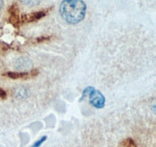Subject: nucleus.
Returning <instances> with one entry per match:
<instances>
[{"mask_svg":"<svg viewBox=\"0 0 156 147\" xmlns=\"http://www.w3.org/2000/svg\"><path fill=\"white\" fill-rule=\"evenodd\" d=\"M3 4H4V2H3V0H0V11L2 10V9Z\"/></svg>","mask_w":156,"mask_h":147,"instance_id":"1a4fd4ad","label":"nucleus"},{"mask_svg":"<svg viewBox=\"0 0 156 147\" xmlns=\"http://www.w3.org/2000/svg\"><path fill=\"white\" fill-rule=\"evenodd\" d=\"M86 4L83 0H63L59 6V13L67 23L76 24L84 19Z\"/></svg>","mask_w":156,"mask_h":147,"instance_id":"f257e3e1","label":"nucleus"},{"mask_svg":"<svg viewBox=\"0 0 156 147\" xmlns=\"http://www.w3.org/2000/svg\"><path fill=\"white\" fill-rule=\"evenodd\" d=\"M49 12V9H45V10L38 11V12H32V13L27 14L21 16V24H27V23L34 22V21H38L44 18V16L47 15Z\"/></svg>","mask_w":156,"mask_h":147,"instance_id":"7ed1b4c3","label":"nucleus"},{"mask_svg":"<svg viewBox=\"0 0 156 147\" xmlns=\"http://www.w3.org/2000/svg\"><path fill=\"white\" fill-rule=\"evenodd\" d=\"M43 0H20L21 3L27 7H34L38 6Z\"/></svg>","mask_w":156,"mask_h":147,"instance_id":"423d86ee","label":"nucleus"},{"mask_svg":"<svg viewBox=\"0 0 156 147\" xmlns=\"http://www.w3.org/2000/svg\"><path fill=\"white\" fill-rule=\"evenodd\" d=\"M6 97V93L5 90L0 88V99H5Z\"/></svg>","mask_w":156,"mask_h":147,"instance_id":"6e6552de","label":"nucleus"},{"mask_svg":"<svg viewBox=\"0 0 156 147\" xmlns=\"http://www.w3.org/2000/svg\"><path fill=\"white\" fill-rule=\"evenodd\" d=\"M18 12H18L17 6L12 7V10L10 11L9 21L15 28H19L21 25V16H20Z\"/></svg>","mask_w":156,"mask_h":147,"instance_id":"39448f33","label":"nucleus"},{"mask_svg":"<svg viewBox=\"0 0 156 147\" xmlns=\"http://www.w3.org/2000/svg\"><path fill=\"white\" fill-rule=\"evenodd\" d=\"M47 136H42L41 139H38L37 141H36V142H35L34 143L31 145V147H40L43 143H44V142H45L46 140H47Z\"/></svg>","mask_w":156,"mask_h":147,"instance_id":"0eeeda50","label":"nucleus"},{"mask_svg":"<svg viewBox=\"0 0 156 147\" xmlns=\"http://www.w3.org/2000/svg\"><path fill=\"white\" fill-rule=\"evenodd\" d=\"M84 96L88 97L89 102L93 107L98 109L103 108L105 107V98L100 91L94 87H88L84 90Z\"/></svg>","mask_w":156,"mask_h":147,"instance_id":"f03ea898","label":"nucleus"},{"mask_svg":"<svg viewBox=\"0 0 156 147\" xmlns=\"http://www.w3.org/2000/svg\"><path fill=\"white\" fill-rule=\"evenodd\" d=\"M38 74H39V70L37 69H34V70H31L30 71L27 72H9V73H6L5 75L9 78L14 80H27L35 77L37 76Z\"/></svg>","mask_w":156,"mask_h":147,"instance_id":"20e7f679","label":"nucleus"}]
</instances>
